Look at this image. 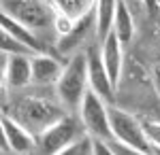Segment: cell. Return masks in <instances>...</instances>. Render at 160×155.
<instances>
[{"label":"cell","mask_w":160,"mask_h":155,"mask_svg":"<svg viewBox=\"0 0 160 155\" xmlns=\"http://www.w3.org/2000/svg\"><path fill=\"white\" fill-rule=\"evenodd\" d=\"M66 113L68 110L62 104L53 102V100H47L43 96H22L11 104L9 115L15 117L24 128H28L38 138L47 128L58 123Z\"/></svg>","instance_id":"1"},{"label":"cell","mask_w":160,"mask_h":155,"mask_svg":"<svg viewBox=\"0 0 160 155\" xmlns=\"http://www.w3.org/2000/svg\"><path fill=\"white\" fill-rule=\"evenodd\" d=\"M90 89V77H88V58L86 53H75L64 64L60 81L56 83V96L66 110H79L81 100Z\"/></svg>","instance_id":"2"},{"label":"cell","mask_w":160,"mask_h":155,"mask_svg":"<svg viewBox=\"0 0 160 155\" xmlns=\"http://www.w3.org/2000/svg\"><path fill=\"white\" fill-rule=\"evenodd\" d=\"M86 136H90V134H88L86 125L81 123V119H77L71 113H66L58 123L47 128L37 138L34 155H58L62 151H66V149H71L79 140H83Z\"/></svg>","instance_id":"3"},{"label":"cell","mask_w":160,"mask_h":155,"mask_svg":"<svg viewBox=\"0 0 160 155\" xmlns=\"http://www.w3.org/2000/svg\"><path fill=\"white\" fill-rule=\"evenodd\" d=\"M109 102L102 100L96 92L88 89V94L81 100L79 106V119L86 125L88 134L92 138H102V140H113L111 132V117H109Z\"/></svg>","instance_id":"4"},{"label":"cell","mask_w":160,"mask_h":155,"mask_svg":"<svg viewBox=\"0 0 160 155\" xmlns=\"http://www.w3.org/2000/svg\"><path fill=\"white\" fill-rule=\"evenodd\" d=\"M109 117H111L113 140L126 144V147H132V149H139V151L152 153V143L143 130L141 119H137L135 115L126 113L124 108L113 106V104L109 106Z\"/></svg>","instance_id":"5"},{"label":"cell","mask_w":160,"mask_h":155,"mask_svg":"<svg viewBox=\"0 0 160 155\" xmlns=\"http://www.w3.org/2000/svg\"><path fill=\"white\" fill-rule=\"evenodd\" d=\"M2 13L38 32L53 28L56 9L45 4L43 0H2Z\"/></svg>","instance_id":"6"},{"label":"cell","mask_w":160,"mask_h":155,"mask_svg":"<svg viewBox=\"0 0 160 155\" xmlns=\"http://www.w3.org/2000/svg\"><path fill=\"white\" fill-rule=\"evenodd\" d=\"M86 58H88L90 89H92V92H96V94H98L102 100H107L109 104H113L118 87L113 85L109 72H107V66H105V62H102V55H100V45H92V47H88Z\"/></svg>","instance_id":"7"},{"label":"cell","mask_w":160,"mask_h":155,"mask_svg":"<svg viewBox=\"0 0 160 155\" xmlns=\"http://www.w3.org/2000/svg\"><path fill=\"white\" fill-rule=\"evenodd\" d=\"M0 128H2V147H7L9 151L17 155H32L37 151V136L28 128H24L15 117L2 115Z\"/></svg>","instance_id":"8"},{"label":"cell","mask_w":160,"mask_h":155,"mask_svg":"<svg viewBox=\"0 0 160 155\" xmlns=\"http://www.w3.org/2000/svg\"><path fill=\"white\" fill-rule=\"evenodd\" d=\"M2 79L9 89H24L32 83V55L2 53Z\"/></svg>","instance_id":"9"},{"label":"cell","mask_w":160,"mask_h":155,"mask_svg":"<svg viewBox=\"0 0 160 155\" xmlns=\"http://www.w3.org/2000/svg\"><path fill=\"white\" fill-rule=\"evenodd\" d=\"M100 55H102V62L107 66V72H109L113 85L118 87L122 81L124 70V43L118 38L115 32H111L107 38L100 40Z\"/></svg>","instance_id":"10"},{"label":"cell","mask_w":160,"mask_h":155,"mask_svg":"<svg viewBox=\"0 0 160 155\" xmlns=\"http://www.w3.org/2000/svg\"><path fill=\"white\" fill-rule=\"evenodd\" d=\"M60 60H56L49 53H37L32 55V83L34 85H56L62 77Z\"/></svg>","instance_id":"11"},{"label":"cell","mask_w":160,"mask_h":155,"mask_svg":"<svg viewBox=\"0 0 160 155\" xmlns=\"http://www.w3.org/2000/svg\"><path fill=\"white\" fill-rule=\"evenodd\" d=\"M0 26H2V32H9L11 36H15L17 40H22L26 47H30L34 53H45V45L38 38L37 30L24 26L22 21H17V19H13L11 15H7V13L0 15Z\"/></svg>","instance_id":"12"},{"label":"cell","mask_w":160,"mask_h":155,"mask_svg":"<svg viewBox=\"0 0 160 155\" xmlns=\"http://www.w3.org/2000/svg\"><path fill=\"white\" fill-rule=\"evenodd\" d=\"M113 32L118 34V38L124 45L130 43L132 36H135V17H132L130 4L126 0H118L115 15H113Z\"/></svg>","instance_id":"13"},{"label":"cell","mask_w":160,"mask_h":155,"mask_svg":"<svg viewBox=\"0 0 160 155\" xmlns=\"http://www.w3.org/2000/svg\"><path fill=\"white\" fill-rule=\"evenodd\" d=\"M118 0H96V36L98 40L107 38L113 32V15Z\"/></svg>","instance_id":"14"},{"label":"cell","mask_w":160,"mask_h":155,"mask_svg":"<svg viewBox=\"0 0 160 155\" xmlns=\"http://www.w3.org/2000/svg\"><path fill=\"white\" fill-rule=\"evenodd\" d=\"M51 4H53V9L73 17L75 21H79L96 11V0H51Z\"/></svg>","instance_id":"15"},{"label":"cell","mask_w":160,"mask_h":155,"mask_svg":"<svg viewBox=\"0 0 160 155\" xmlns=\"http://www.w3.org/2000/svg\"><path fill=\"white\" fill-rule=\"evenodd\" d=\"M0 47H2V53H7V55H37L30 47H26L22 40H17V38L11 36L9 32H2V43H0Z\"/></svg>","instance_id":"16"},{"label":"cell","mask_w":160,"mask_h":155,"mask_svg":"<svg viewBox=\"0 0 160 155\" xmlns=\"http://www.w3.org/2000/svg\"><path fill=\"white\" fill-rule=\"evenodd\" d=\"M75 26H77V21H75L73 17H68L66 13H62L56 9V15H53V30H56V34L60 36H68L71 32L75 30Z\"/></svg>","instance_id":"17"},{"label":"cell","mask_w":160,"mask_h":155,"mask_svg":"<svg viewBox=\"0 0 160 155\" xmlns=\"http://www.w3.org/2000/svg\"><path fill=\"white\" fill-rule=\"evenodd\" d=\"M141 123H143V130H145V134H148L152 147H160V121L141 119Z\"/></svg>","instance_id":"18"},{"label":"cell","mask_w":160,"mask_h":155,"mask_svg":"<svg viewBox=\"0 0 160 155\" xmlns=\"http://www.w3.org/2000/svg\"><path fill=\"white\" fill-rule=\"evenodd\" d=\"M92 155H118V153H115V149L111 147V140L92 138Z\"/></svg>","instance_id":"19"},{"label":"cell","mask_w":160,"mask_h":155,"mask_svg":"<svg viewBox=\"0 0 160 155\" xmlns=\"http://www.w3.org/2000/svg\"><path fill=\"white\" fill-rule=\"evenodd\" d=\"M92 147V136H86L83 140H79L77 144H73L71 149H66V151H62V153H58V155H83Z\"/></svg>","instance_id":"20"},{"label":"cell","mask_w":160,"mask_h":155,"mask_svg":"<svg viewBox=\"0 0 160 155\" xmlns=\"http://www.w3.org/2000/svg\"><path fill=\"white\" fill-rule=\"evenodd\" d=\"M111 147L115 149L118 155H152V153H145V151H139V149H132V147H126L118 140H111Z\"/></svg>","instance_id":"21"},{"label":"cell","mask_w":160,"mask_h":155,"mask_svg":"<svg viewBox=\"0 0 160 155\" xmlns=\"http://www.w3.org/2000/svg\"><path fill=\"white\" fill-rule=\"evenodd\" d=\"M141 4H143V7L148 9V13H152V15H154L156 11H160L158 0H141Z\"/></svg>","instance_id":"22"},{"label":"cell","mask_w":160,"mask_h":155,"mask_svg":"<svg viewBox=\"0 0 160 155\" xmlns=\"http://www.w3.org/2000/svg\"><path fill=\"white\" fill-rule=\"evenodd\" d=\"M152 155H160V147H152Z\"/></svg>","instance_id":"23"},{"label":"cell","mask_w":160,"mask_h":155,"mask_svg":"<svg viewBox=\"0 0 160 155\" xmlns=\"http://www.w3.org/2000/svg\"><path fill=\"white\" fill-rule=\"evenodd\" d=\"M126 2H128V4H130V2H141V0H126Z\"/></svg>","instance_id":"24"},{"label":"cell","mask_w":160,"mask_h":155,"mask_svg":"<svg viewBox=\"0 0 160 155\" xmlns=\"http://www.w3.org/2000/svg\"><path fill=\"white\" fill-rule=\"evenodd\" d=\"M158 4H160V0H158Z\"/></svg>","instance_id":"25"},{"label":"cell","mask_w":160,"mask_h":155,"mask_svg":"<svg viewBox=\"0 0 160 155\" xmlns=\"http://www.w3.org/2000/svg\"><path fill=\"white\" fill-rule=\"evenodd\" d=\"M32 155H34V153H32Z\"/></svg>","instance_id":"26"}]
</instances>
